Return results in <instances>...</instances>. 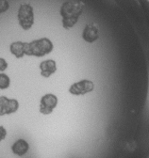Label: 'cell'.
Returning a JSON list of instances; mask_svg holds the SVG:
<instances>
[{
    "label": "cell",
    "mask_w": 149,
    "mask_h": 158,
    "mask_svg": "<svg viewBox=\"0 0 149 158\" xmlns=\"http://www.w3.org/2000/svg\"><path fill=\"white\" fill-rule=\"evenodd\" d=\"M83 8V3L80 1H76V0L66 1L62 5L60 13L62 17V26L65 29L72 28L78 23Z\"/></svg>",
    "instance_id": "1"
},
{
    "label": "cell",
    "mask_w": 149,
    "mask_h": 158,
    "mask_svg": "<svg viewBox=\"0 0 149 158\" xmlns=\"http://www.w3.org/2000/svg\"><path fill=\"white\" fill-rule=\"evenodd\" d=\"M53 50V44L47 38H41L30 43H26L25 53L28 56L42 57L48 55Z\"/></svg>",
    "instance_id": "2"
},
{
    "label": "cell",
    "mask_w": 149,
    "mask_h": 158,
    "mask_svg": "<svg viewBox=\"0 0 149 158\" xmlns=\"http://www.w3.org/2000/svg\"><path fill=\"white\" fill-rule=\"evenodd\" d=\"M18 23L24 30H28L34 24V11L29 4H22L17 13Z\"/></svg>",
    "instance_id": "3"
},
{
    "label": "cell",
    "mask_w": 149,
    "mask_h": 158,
    "mask_svg": "<svg viewBox=\"0 0 149 158\" xmlns=\"http://www.w3.org/2000/svg\"><path fill=\"white\" fill-rule=\"evenodd\" d=\"M57 105H58V97L52 93H47L41 98L40 112L44 115H49L53 112Z\"/></svg>",
    "instance_id": "4"
},
{
    "label": "cell",
    "mask_w": 149,
    "mask_h": 158,
    "mask_svg": "<svg viewBox=\"0 0 149 158\" xmlns=\"http://www.w3.org/2000/svg\"><path fill=\"white\" fill-rule=\"evenodd\" d=\"M19 108V103L16 99H9L5 96L0 97V116L15 113Z\"/></svg>",
    "instance_id": "5"
},
{
    "label": "cell",
    "mask_w": 149,
    "mask_h": 158,
    "mask_svg": "<svg viewBox=\"0 0 149 158\" xmlns=\"http://www.w3.org/2000/svg\"><path fill=\"white\" fill-rule=\"evenodd\" d=\"M95 89V84L90 80H81L79 82L74 83L69 88V92L73 95H84L88 92L92 91Z\"/></svg>",
    "instance_id": "6"
},
{
    "label": "cell",
    "mask_w": 149,
    "mask_h": 158,
    "mask_svg": "<svg viewBox=\"0 0 149 158\" xmlns=\"http://www.w3.org/2000/svg\"><path fill=\"white\" fill-rule=\"evenodd\" d=\"M40 70H41V75L43 77L48 78L53 73L57 72V63L52 59H47L40 64Z\"/></svg>",
    "instance_id": "7"
},
{
    "label": "cell",
    "mask_w": 149,
    "mask_h": 158,
    "mask_svg": "<svg viewBox=\"0 0 149 158\" xmlns=\"http://www.w3.org/2000/svg\"><path fill=\"white\" fill-rule=\"evenodd\" d=\"M82 38L85 40L87 43H94L98 39V30L96 27L94 26H86V27L83 30L82 33Z\"/></svg>",
    "instance_id": "8"
},
{
    "label": "cell",
    "mask_w": 149,
    "mask_h": 158,
    "mask_svg": "<svg viewBox=\"0 0 149 158\" xmlns=\"http://www.w3.org/2000/svg\"><path fill=\"white\" fill-rule=\"evenodd\" d=\"M29 149L28 143L25 139H18L14 142V144L11 146V151L14 154L18 156H23L25 155Z\"/></svg>",
    "instance_id": "9"
},
{
    "label": "cell",
    "mask_w": 149,
    "mask_h": 158,
    "mask_svg": "<svg viewBox=\"0 0 149 158\" xmlns=\"http://www.w3.org/2000/svg\"><path fill=\"white\" fill-rule=\"evenodd\" d=\"M25 45L26 43L23 42H14L11 44L10 50L11 53L17 58H22L26 53H25Z\"/></svg>",
    "instance_id": "10"
},
{
    "label": "cell",
    "mask_w": 149,
    "mask_h": 158,
    "mask_svg": "<svg viewBox=\"0 0 149 158\" xmlns=\"http://www.w3.org/2000/svg\"><path fill=\"white\" fill-rule=\"evenodd\" d=\"M11 85V79L5 73H0V89H6Z\"/></svg>",
    "instance_id": "11"
},
{
    "label": "cell",
    "mask_w": 149,
    "mask_h": 158,
    "mask_svg": "<svg viewBox=\"0 0 149 158\" xmlns=\"http://www.w3.org/2000/svg\"><path fill=\"white\" fill-rule=\"evenodd\" d=\"M10 8V4L7 0H0V14L6 12Z\"/></svg>",
    "instance_id": "12"
},
{
    "label": "cell",
    "mask_w": 149,
    "mask_h": 158,
    "mask_svg": "<svg viewBox=\"0 0 149 158\" xmlns=\"http://www.w3.org/2000/svg\"><path fill=\"white\" fill-rule=\"evenodd\" d=\"M8 68V62L4 58L0 57V72H4Z\"/></svg>",
    "instance_id": "13"
},
{
    "label": "cell",
    "mask_w": 149,
    "mask_h": 158,
    "mask_svg": "<svg viewBox=\"0 0 149 158\" xmlns=\"http://www.w3.org/2000/svg\"><path fill=\"white\" fill-rule=\"evenodd\" d=\"M6 135H7V131H6L5 127L0 126V142L5 139Z\"/></svg>",
    "instance_id": "14"
}]
</instances>
